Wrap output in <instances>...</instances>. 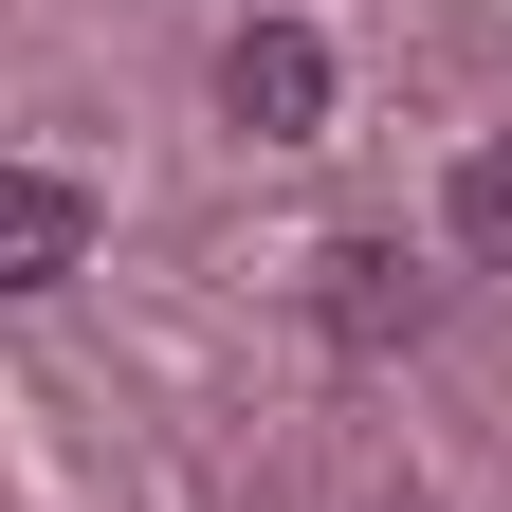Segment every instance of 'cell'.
Returning <instances> with one entry per match:
<instances>
[{
  "label": "cell",
  "mask_w": 512,
  "mask_h": 512,
  "mask_svg": "<svg viewBox=\"0 0 512 512\" xmlns=\"http://www.w3.org/2000/svg\"><path fill=\"white\" fill-rule=\"evenodd\" d=\"M458 256H512V147L458 165Z\"/></svg>",
  "instance_id": "cell-4"
},
{
  "label": "cell",
  "mask_w": 512,
  "mask_h": 512,
  "mask_svg": "<svg viewBox=\"0 0 512 512\" xmlns=\"http://www.w3.org/2000/svg\"><path fill=\"white\" fill-rule=\"evenodd\" d=\"M330 275H348L330 311H348V330H366V348H384V330H421V275H403V256H330Z\"/></svg>",
  "instance_id": "cell-3"
},
{
  "label": "cell",
  "mask_w": 512,
  "mask_h": 512,
  "mask_svg": "<svg viewBox=\"0 0 512 512\" xmlns=\"http://www.w3.org/2000/svg\"><path fill=\"white\" fill-rule=\"evenodd\" d=\"M74 256H92V202L55 165H0V293H55Z\"/></svg>",
  "instance_id": "cell-2"
},
{
  "label": "cell",
  "mask_w": 512,
  "mask_h": 512,
  "mask_svg": "<svg viewBox=\"0 0 512 512\" xmlns=\"http://www.w3.org/2000/svg\"><path fill=\"white\" fill-rule=\"evenodd\" d=\"M220 110L256 128V147H311V128H330V37H311V19H238Z\"/></svg>",
  "instance_id": "cell-1"
}]
</instances>
